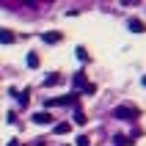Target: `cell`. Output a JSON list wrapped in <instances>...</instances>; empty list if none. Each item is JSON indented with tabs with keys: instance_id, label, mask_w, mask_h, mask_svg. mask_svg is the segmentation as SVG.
<instances>
[{
	"instance_id": "cell-1",
	"label": "cell",
	"mask_w": 146,
	"mask_h": 146,
	"mask_svg": "<svg viewBox=\"0 0 146 146\" xmlns=\"http://www.w3.org/2000/svg\"><path fill=\"white\" fill-rule=\"evenodd\" d=\"M116 119H138V110L135 108H119L116 110Z\"/></svg>"
},
{
	"instance_id": "cell-2",
	"label": "cell",
	"mask_w": 146,
	"mask_h": 146,
	"mask_svg": "<svg viewBox=\"0 0 146 146\" xmlns=\"http://www.w3.org/2000/svg\"><path fill=\"white\" fill-rule=\"evenodd\" d=\"M14 41H17L14 31H8V28H0V44H14Z\"/></svg>"
},
{
	"instance_id": "cell-3",
	"label": "cell",
	"mask_w": 146,
	"mask_h": 146,
	"mask_svg": "<svg viewBox=\"0 0 146 146\" xmlns=\"http://www.w3.org/2000/svg\"><path fill=\"white\" fill-rule=\"evenodd\" d=\"M33 121H36V124H50L52 116H50L47 110H39V113H33Z\"/></svg>"
},
{
	"instance_id": "cell-4",
	"label": "cell",
	"mask_w": 146,
	"mask_h": 146,
	"mask_svg": "<svg viewBox=\"0 0 146 146\" xmlns=\"http://www.w3.org/2000/svg\"><path fill=\"white\" fill-rule=\"evenodd\" d=\"M130 31H132V33H143L146 25L141 22V19H135V17H132V19H130Z\"/></svg>"
},
{
	"instance_id": "cell-5",
	"label": "cell",
	"mask_w": 146,
	"mask_h": 146,
	"mask_svg": "<svg viewBox=\"0 0 146 146\" xmlns=\"http://www.w3.org/2000/svg\"><path fill=\"white\" fill-rule=\"evenodd\" d=\"M72 83H74V88H86V86H88V83H86V74H83V72H77V74H74V77H72Z\"/></svg>"
},
{
	"instance_id": "cell-6",
	"label": "cell",
	"mask_w": 146,
	"mask_h": 146,
	"mask_svg": "<svg viewBox=\"0 0 146 146\" xmlns=\"http://www.w3.org/2000/svg\"><path fill=\"white\" fill-rule=\"evenodd\" d=\"M41 39L47 41V44H55V41H61V33H58V31H50V33H44Z\"/></svg>"
},
{
	"instance_id": "cell-7",
	"label": "cell",
	"mask_w": 146,
	"mask_h": 146,
	"mask_svg": "<svg viewBox=\"0 0 146 146\" xmlns=\"http://www.w3.org/2000/svg\"><path fill=\"white\" fill-rule=\"evenodd\" d=\"M44 86H47V88H52V86H61V74H55V72H52L47 80H44Z\"/></svg>"
},
{
	"instance_id": "cell-8",
	"label": "cell",
	"mask_w": 146,
	"mask_h": 146,
	"mask_svg": "<svg viewBox=\"0 0 146 146\" xmlns=\"http://www.w3.org/2000/svg\"><path fill=\"white\" fill-rule=\"evenodd\" d=\"M25 64L31 66V69H36V66H39V55H36V52H28V58H25Z\"/></svg>"
},
{
	"instance_id": "cell-9",
	"label": "cell",
	"mask_w": 146,
	"mask_h": 146,
	"mask_svg": "<svg viewBox=\"0 0 146 146\" xmlns=\"http://www.w3.org/2000/svg\"><path fill=\"white\" fill-rule=\"evenodd\" d=\"M72 119H74V124H77V127H83V124L88 121V119H86V113H83V110H74V116H72Z\"/></svg>"
},
{
	"instance_id": "cell-10",
	"label": "cell",
	"mask_w": 146,
	"mask_h": 146,
	"mask_svg": "<svg viewBox=\"0 0 146 146\" xmlns=\"http://www.w3.org/2000/svg\"><path fill=\"white\" fill-rule=\"evenodd\" d=\"M72 130V127H69V124L66 121H61V124H55V135H66V132Z\"/></svg>"
},
{
	"instance_id": "cell-11",
	"label": "cell",
	"mask_w": 146,
	"mask_h": 146,
	"mask_svg": "<svg viewBox=\"0 0 146 146\" xmlns=\"http://www.w3.org/2000/svg\"><path fill=\"white\" fill-rule=\"evenodd\" d=\"M28 97H31V91H22V94H17V99H19V105H28Z\"/></svg>"
},
{
	"instance_id": "cell-12",
	"label": "cell",
	"mask_w": 146,
	"mask_h": 146,
	"mask_svg": "<svg viewBox=\"0 0 146 146\" xmlns=\"http://www.w3.org/2000/svg\"><path fill=\"white\" fill-rule=\"evenodd\" d=\"M116 146H127V143H130V138H124V135H116Z\"/></svg>"
},
{
	"instance_id": "cell-13",
	"label": "cell",
	"mask_w": 146,
	"mask_h": 146,
	"mask_svg": "<svg viewBox=\"0 0 146 146\" xmlns=\"http://www.w3.org/2000/svg\"><path fill=\"white\" fill-rule=\"evenodd\" d=\"M77 146H91V138L88 135H80V138H77Z\"/></svg>"
},
{
	"instance_id": "cell-14",
	"label": "cell",
	"mask_w": 146,
	"mask_h": 146,
	"mask_svg": "<svg viewBox=\"0 0 146 146\" xmlns=\"http://www.w3.org/2000/svg\"><path fill=\"white\" fill-rule=\"evenodd\" d=\"M74 52H77V58H80V61H88V52H86V50H83V47H77V50H74Z\"/></svg>"
},
{
	"instance_id": "cell-15",
	"label": "cell",
	"mask_w": 146,
	"mask_h": 146,
	"mask_svg": "<svg viewBox=\"0 0 146 146\" xmlns=\"http://www.w3.org/2000/svg\"><path fill=\"white\" fill-rule=\"evenodd\" d=\"M141 83H143V86H146V74H143V80H141Z\"/></svg>"
}]
</instances>
